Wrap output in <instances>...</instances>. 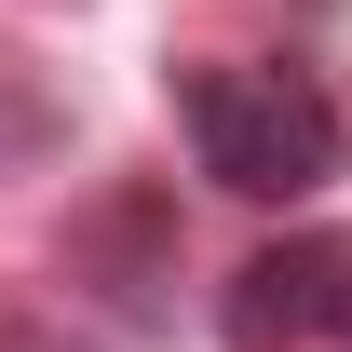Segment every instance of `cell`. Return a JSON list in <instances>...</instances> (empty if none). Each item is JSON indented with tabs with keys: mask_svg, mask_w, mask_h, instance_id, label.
Segmentation results:
<instances>
[{
	"mask_svg": "<svg viewBox=\"0 0 352 352\" xmlns=\"http://www.w3.org/2000/svg\"><path fill=\"white\" fill-rule=\"evenodd\" d=\"M176 122L204 149V176L244 204H298L339 176V109L298 68H176Z\"/></svg>",
	"mask_w": 352,
	"mask_h": 352,
	"instance_id": "1",
	"label": "cell"
},
{
	"mask_svg": "<svg viewBox=\"0 0 352 352\" xmlns=\"http://www.w3.org/2000/svg\"><path fill=\"white\" fill-rule=\"evenodd\" d=\"M230 352H352V244H285L230 285Z\"/></svg>",
	"mask_w": 352,
	"mask_h": 352,
	"instance_id": "2",
	"label": "cell"
}]
</instances>
